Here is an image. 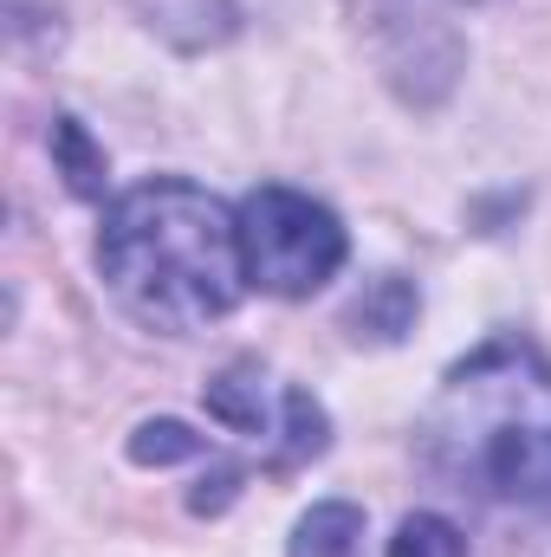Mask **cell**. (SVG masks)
I'll use <instances>...</instances> for the list:
<instances>
[{"label":"cell","instance_id":"7a4b0ae2","mask_svg":"<svg viewBox=\"0 0 551 557\" xmlns=\"http://www.w3.org/2000/svg\"><path fill=\"white\" fill-rule=\"evenodd\" d=\"M98 273L137 324L162 337H195L247 292L241 214H228L208 188L182 175L137 182L105 208Z\"/></svg>","mask_w":551,"mask_h":557},{"label":"cell","instance_id":"ba28073f","mask_svg":"<svg viewBox=\"0 0 551 557\" xmlns=\"http://www.w3.org/2000/svg\"><path fill=\"white\" fill-rule=\"evenodd\" d=\"M201 454H208V441L195 428H182V421H143L131 434V460L137 467H175V460H201Z\"/></svg>","mask_w":551,"mask_h":557},{"label":"cell","instance_id":"5b68a950","mask_svg":"<svg viewBox=\"0 0 551 557\" xmlns=\"http://www.w3.org/2000/svg\"><path fill=\"white\" fill-rule=\"evenodd\" d=\"M285 557H364V512L351 499H325L292 525Z\"/></svg>","mask_w":551,"mask_h":557},{"label":"cell","instance_id":"3957f363","mask_svg":"<svg viewBox=\"0 0 551 557\" xmlns=\"http://www.w3.org/2000/svg\"><path fill=\"white\" fill-rule=\"evenodd\" d=\"M351 253L338 214L298 188H254L241 201V267H247V285L273 292V298H311L325 278H338Z\"/></svg>","mask_w":551,"mask_h":557},{"label":"cell","instance_id":"8992f818","mask_svg":"<svg viewBox=\"0 0 551 557\" xmlns=\"http://www.w3.org/2000/svg\"><path fill=\"white\" fill-rule=\"evenodd\" d=\"M267 370L260 363H228L215 383H208V416L234 434H267Z\"/></svg>","mask_w":551,"mask_h":557},{"label":"cell","instance_id":"6da1fadb","mask_svg":"<svg viewBox=\"0 0 551 557\" xmlns=\"http://www.w3.org/2000/svg\"><path fill=\"white\" fill-rule=\"evenodd\" d=\"M421 460L480 506L551 519V357L500 331L441 376L421 416Z\"/></svg>","mask_w":551,"mask_h":557},{"label":"cell","instance_id":"277c9868","mask_svg":"<svg viewBox=\"0 0 551 557\" xmlns=\"http://www.w3.org/2000/svg\"><path fill=\"white\" fill-rule=\"evenodd\" d=\"M415 285L403 273H383L364 285V298H351V311H344V331L357 337V344H396L403 331L415 324Z\"/></svg>","mask_w":551,"mask_h":557},{"label":"cell","instance_id":"52a82bcc","mask_svg":"<svg viewBox=\"0 0 551 557\" xmlns=\"http://www.w3.org/2000/svg\"><path fill=\"white\" fill-rule=\"evenodd\" d=\"M52 162H59V175H65V188L78 201H98L105 195V149L85 137L78 117H52Z\"/></svg>","mask_w":551,"mask_h":557},{"label":"cell","instance_id":"9c48e42d","mask_svg":"<svg viewBox=\"0 0 551 557\" xmlns=\"http://www.w3.org/2000/svg\"><path fill=\"white\" fill-rule=\"evenodd\" d=\"M390 557H467V539L441 512H409L390 539Z\"/></svg>","mask_w":551,"mask_h":557}]
</instances>
